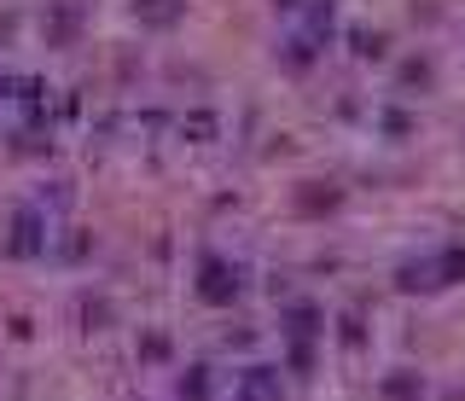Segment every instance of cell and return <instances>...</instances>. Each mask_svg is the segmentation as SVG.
Returning <instances> with one entry per match:
<instances>
[{
    "label": "cell",
    "instance_id": "3957f363",
    "mask_svg": "<svg viewBox=\"0 0 465 401\" xmlns=\"http://www.w3.org/2000/svg\"><path fill=\"white\" fill-rule=\"evenodd\" d=\"M134 12L145 24H174L181 18V0H134Z\"/></svg>",
    "mask_w": 465,
    "mask_h": 401
},
{
    "label": "cell",
    "instance_id": "5b68a950",
    "mask_svg": "<svg viewBox=\"0 0 465 401\" xmlns=\"http://www.w3.org/2000/svg\"><path fill=\"white\" fill-rule=\"evenodd\" d=\"M210 396V384H203V372H193V378H181V401H203Z\"/></svg>",
    "mask_w": 465,
    "mask_h": 401
},
{
    "label": "cell",
    "instance_id": "8992f818",
    "mask_svg": "<svg viewBox=\"0 0 465 401\" xmlns=\"http://www.w3.org/2000/svg\"><path fill=\"white\" fill-rule=\"evenodd\" d=\"M70 30H76V6H58V18H53V41H64Z\"/></svg>",
    "mask_w": 465,
    "mask_h": 401
},
{
    "label": "cell",
    "instance_id": "6da1fadb",
    "mask_svg": "<svg viewBox=\"0 0 465 401\" xmlns=\"http://www.w3.org/2000/svg\"><path fill=\"white\" fill-rule=\"evenodd\" d=\"M198 297L203 303H232V297H239V268H227L222 256H210V262H203V279H198Z\"/></svg>",
    "mask_w": 465,
    "mask_h": 401
},
{
    "label": "cell",
    "instance_id": "7a4b0ae2",
    "mask_svg": "<svg viewBox=\"0 0 465 401\" xmlns=\"http://www.w3.org/2000/svg\"><path fill=\"white\" fill-rule=\"evenodd\" d=\"M239 401H273V378H268V367H251V372H244Z\"/></svg>",
    "mask_w": 465,
    "mask_h": 401
},
{
    "label": "cell",
    "instance_id": "277c9868",
    "mask_svg": "<svg viewBox=\"0 0 465 401\" xmlns=\"http://www.w3.org/2000/svg\"><path fill=\"white\" fill-rule=\"evenodd\" d=\"M436 274H442V285L465 279V250H460V245H454V250H442V262H436Z\"/></svg>",
    "mask_w": 465,
    "mask_h": 401
}]
</instances>
